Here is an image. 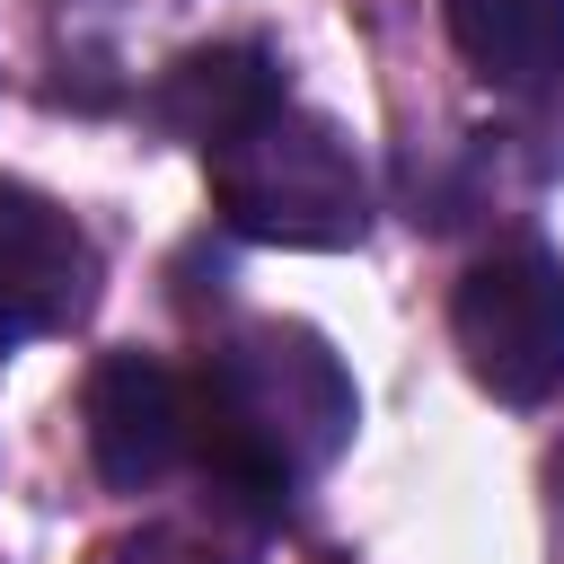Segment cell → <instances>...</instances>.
Listing matches in <instances>:
<instances>
[{
    "label": "cell",
    "instance_id": "cell-1",
    "mask_svg": "<svg viewBox=\"0 0 564 564\" xmlns=\"http://www.w3.org/2000/svg\"><path fill=\"white\" fill-rule=\"evenodd\" d=\"M352 379L308 326H238L194 379V467L238 511H282L352 441Z\"/></svg>",
    "mask_w": 564,
    "mask_h": 564
},
{
    "label": "cell",
    "instance_id": "cell-2",
    "mask_svg": "<svg viewBox=\"0 0 564 564\" xmlns=\"http://www.w3.org/2000/svg\"><path fill=\"white\" fill-rule=\"evenodd\" d=\"M203 159H212L220 220L256 247H352L370 229V185H361L352 141L291 97Z\"/></svg>",
    "mask_w": 564,
    "mask_h": 564
},
{
    "label": "cell",
    "instance_id": "cell-3",
    "mask_svg": "<svg viewBox=\"0 0 564 564\" xmlns=\"http://www.w3.org/2000/svg\"><path fill=\"white\" fill-rule=\"evenodd\" d=\"M449 335L502 405H546L564 388V264L538 238H511L467 264L449 300Z\"/></svg>",
    "mask_w": 564,
    "mask_h": 564
},
{
    "label": "cell",
    "instance_id": "cell-4",
    "mask_svg": "<svg viewBox=\"0 0 564 564\" xmlns=\"http://www.w3.org/2000/svg\"><path fill=\"white\" fill-rule=\"evenodd\" d=\"M88 458L115 494H150L194 458V388L150 352H106L88 370Z\"/></svg>",
    "mask_w": 564,
    "mask_h": 564
},
{
    "label": "cell",
    "instance_id": "cell-5",
    "mask_svg": "<svg viewBox=\"0 0 564 564\" xmlns=\"http://www.w3.org/2000/svg\"><path fill=\"white\" fill-rule=\"evenodd\" d=\"M88 300H97V247L79 238V220L53 212L44 194L0 185V352L79 326Z\"/></svg>",
    "mask_w": 564,
    "mask_h": 564
},
{
    "label": "cell",
    "instance_id": "cell-6",
    "mask_svg": "<svg viewBox=\"0 0 564 564\" xmlns=\"http://www.w3.org/2000/svg\"><path fill=\"white\" fill-rule=\"evenodd\" d=\"M273 106H282V70H273L264 44H203V53H185V62L159 79V97H150V115H159L176 141H194V150H220L229 132H247V123L273 115Z\"/></svg>",
    "mask_w": 564,
    "mask_h": 564
},
{
    "label": "cell",
    "instance_id": "cell-7",
    "mask_svg": "<svg viewBox=\"0 0 564 564\" xmlns=\"http://www.w3.org/2000/svg\"><path fill=\"white\" fill-rule=\"evenodd\" d=\"M449 44L502 97L564 88V0H449Z\"/></svg>",
    "mask_w": 564,
    "mask_h": 564
},
{
    "label": "cell",
    "instance_id": "cell-8",
    "mask_svg": "<svg viewBox=\"0 0 564 564\" xmlns=\"http://www.w3.org/2000/svg\"><path fill=\"white\" fill-rule=\"evenodd\" d=\"M88 564H212L194 538H176V529H132V538H115V546H97Z\"/></svg>",
    "mask_w": 564,
    "mask_h": 564
},
{
    "label": "cell",
    "instance_id": "cell-9",
    "mask_svg": "<svg viewBox=\"0 0 564 564\" xmlns=\"http://www.w3.org/2000/svg\"><path fill=\"white\" fill-rule=\"evenodd\" d=\"M546 494H555V529H564V441H555V458H546Z\"/></svg>",
    "mask_w": 564,
    "mask_h": 564
}]
</instances>
